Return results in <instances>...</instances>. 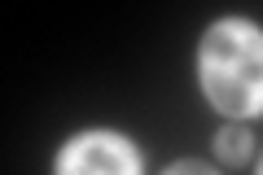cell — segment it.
<instances>
[{
  "instance_id": "6da1fadb",
  "label": "cell",
  "mask_w": 263,
  "mask_h": 175,
  "mask_svg": "<svg viewBox=\"0 0 263 175\" xmlns=\"http://www.w3.org/2000/svg\"><path fill=\"white\" fill-rule=\"evenodd\" d=\"M202 88L228 119L263 114V31L246 18H224L202 40Z\"/></svg>"
},
{
  "instance_id": "7a4b0ae2",
  "label": "cell",
  "mask_w": 263,
  "mask_h": 175,
  "mask_svg": "<svg viewBox=\"0 0 263 175\" xmlns=\"http://www.w3.org/2000/svg\"><path fill=\"white\" fill-rule=\"evenodd\" d=\"M57 175H141V158L114 131H88L62 149Z\"/></svg>"
},
{
  "instance_id": "3957f363",
  "label": "cell",
  "mask_w": 263,
  "mask_h": 175,
  "mask_svg": "<svg viewBox=\"0 0 263 175\" xmlns=\"http://www.w3.org/2000/svg\"><path fill=\"white\" fill-rule=\"evenodd\" d=\"M215 149H219V158H228V162H246V153H250V131L246 127H224L215 136Z\"/></svg>"
},
{
  "instance_id": "5b68a950",
  "label": "cell",
  "mask_w": 263,
  "mask_h": 175,
  "mask_svg": "<svg viewBox=\"0 0 263 175\" xmlns=\"http://www.w3.org/2000/svg\"><path fill=\"white\" fill-rule=\"evenodd\" d=\"M259 175H263V162H259Z\"/></svg>"
},
{
  "instance_id": "277c9868",
  "label": "cell",
  "mask_w": 263,
  "mask_h": 175,
  "mask_svg": "<svg viewBox=\"0 0 263 175\" xmlns=\"http://www.w3.org/2000/svg\"><path fill=\"white\" fill-rule=\"evenodd\" d=\"M167 175H215V171H211V166H202V162H176Z\"/></svg>"
}]
</instances>
